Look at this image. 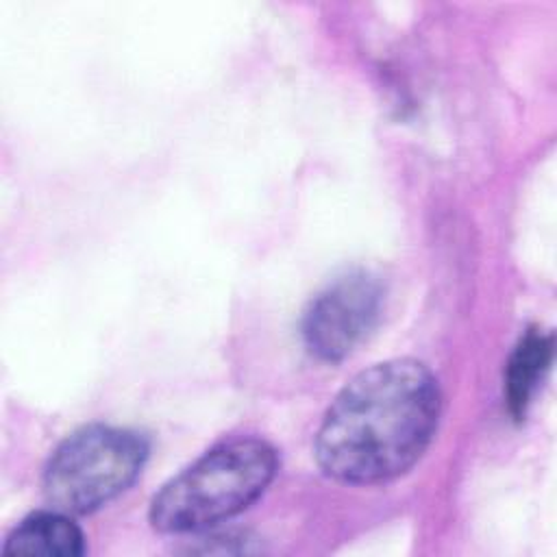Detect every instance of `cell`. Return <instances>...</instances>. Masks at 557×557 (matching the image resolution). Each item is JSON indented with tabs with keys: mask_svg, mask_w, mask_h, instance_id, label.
<instances>
[{
	"mask_svg": "<svg viewBox=\"0 0 557 557\" xmlns=\"http://www.w3.org/2000/svg\"><path fill=\"white\" fill-rule=\"evenodd\" d=\"M440 409V383L422 361L403 357L374 363L329 405L315 435L318 466L350 485L392 481L424 455Z\"/></svg>",
	"mask_w": 557,
	"mask_h": 557,
	"instance_id": "1",
	"label": "cell"
},
{
	"mask_svg": "<svg viewBox=\"0 0 557 557\" xmlns=\"http://www.w3.org/2000/svg\"><path fill=\"white\" fill-rule=\"evenodd\" d=\"M148 442L131 431L89 424L65 437L44 470V496L52 509L83 516L122 494L141 472Z\"/></svg>",
	"mask_w": 557,
	"mask_h": 557,
	"instance_id": "3",
	"label": "cell"
},
{
	"mask_svg": "<svg viewBox=\"0 0 557 557\" xmlns=\"http://www.w3.org/2000/svg\"><path fill=\"white\" fill-rule=\"evenodd\" d=\"M553 357V337L531 329L513 348L507 374H505V396L509 411L516 420L527 413L531 396L542 381Z\"/></svg>",
	"mask_w": 557,
	"mask_h": 557,
	"instance_id": "6",
	"label": "cell"
},
{
	"mask_svg": "<svg viewBox=\"0 0 557 557\" xmlns=\"http://www.w3.org/2000/svg\"><path fill=\"white\" fill-rule=\"evenodd\" d=\"M278 468L276 450L259 437L224 442L170 479L150 503L163 533L205 531L250 507Z\"/></svg>",
	"mask_w": 557,
	"mask_h": 557,
	"instance_id": "2",
	"label": "cell"
},
{
	"mask_svg": "<svg viewBox=\"0 0 557 557\" xmlns=\"http://www.w3.org/2000/svg\"><path fill=\"white\" fill-rule=\"evenodd\" d=\"M4 555L78 557L85 553V535L70 513L50 509L24 518L7 537Z\"/></svg>",
	"mask_w": 557,
	"mask_h": 557,
	"instance_id": "5",
	"label": "cell"
},
{
	"mask_svg": "<svg viewBox=\"0 0 557 557\" xmlns=\"http://www.w3.org/2000/svg\"><path fill=\"white\" fill-rule=\"evenodd\" d=\"M383 305L381 283L363 272H348L329 283L302 315V339L311 355L339 361L372 331Z\"/></svg>",
	"mask_w": 557,
	"mask_h": 557,
	"instance_id": "4",
	"label": "cell"
}]
</instances>
